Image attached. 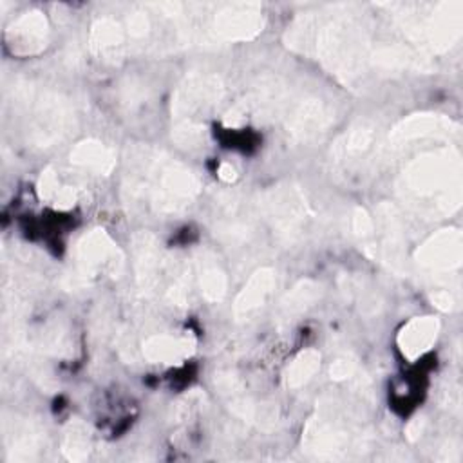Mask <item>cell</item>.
Returning a JSON list of instances; mask_svg holds the SVG:
<instances>
[{
    "label": "cell",
    "instance_id": "1",
    "mask_svg": "<svg viewBox=\"0 0 463 463\" xmlns=\"http://www.w3.org/2000/svg\"><path fill=\"white\" fill-rule=\"evenodd\" d=\"M289 45L313 54L345 83L371 71L420 69V56L409 45L373 42L362 14L347 5L300 16L289 29Z\"/></svg>",
    "mask_w": 463,
    "mask_h": 463
},
{
    "label": "cell",
    "instance_id": "2",
    "mask_svg": "<svg viewBox=\"0 0 463 463\" xmlns=\"http://www.w3.org/2000/svg\"><path fill=\"white\" fill-rule=\"evenodd\" d=\"M123 190L134 208L157 215H175L194 203L201 184L186 165L166 152L136 146L128 152Z\"/></svg>",
    "mask_w": 463,
    "mask_h": 463
},
{
    "label": "cell",
    "instance_id": "3",
    "mask_svg": "<svg viewBox=\"0 0 463 463\" xmlns=\"http://www.w3.org/2000/svg\"><path fill=\"white\" fill-rule=\"evenodd\" d=\"M398 195L427 217H445L461 203V159L450 146L409 159L396 179Z\"/></svg>",
    "mask_w": 463,
    "mask_h": 463
},
{
    "label": "cell",
    "instance_id": "4",
    "mask_svg": "<svg viewBox=\"0 0 463 463\" xmlns=\"http://www.w3.org/2000/svg\"><path fill=\"white\" fill-rule=\"evenodd\" d=\"M13 99L24 114L27 137L36 146L45 148L61 141L74 127V109L56 90L18 85L13 90Z\"/></svg>",
    "mask_w": 463,
    "mask_h": 463
},
{
    "label": "cell",
    "instance_id": "5",
    "mask_svg": "<svg viewBox=\"0 0 463 463\" xmlns=\"http://www.w3.org/2000/svg\"><path fill=\"white\" fill-rule=\"evenodd\" d=\"M302 449L317 459H344L365 449V432L336 403L320 405L307 421Z\"/></svg>",
    "mask_w": 463,
    "mask_h": 463
},
{
    "label": "cell",
    "instance_id": "6",
    "mask_svg": "<svg viewBox=\"0 0 463 463\" xmlns=\"http://www.w3.org/2000/svg\"><path fill=\"white\" fill-rule=\"evenodd\" d=\"M385 137L371 119L354 121L333 145L331 161L349 179H365L385 159Z\"/></svg>",
    "mask_w": 463,
    "mask_h": 463
},
{
    "label": "cell",
    "instance_id": "7",
    "mask_svg": "<svg viewBox=\"0 0 463 463\" xmlns=\"http://www.w3.org/2000/svg\"><path fill=\"white\" fill-rule=\"evenodd\" d=\"M121 268V250L105 230L96 228L76 242L71 269L63 279V286L67 289H80L105 277H116Z\"/></svg>",
    "mask_w": 463,
    "mask_h": 463
},
{
    "label": "cell",
    "instance_id": "8",
    "mask_svg": "<svg viewBox=\"0 0 463 463\" xmlns=\"http://www.w3.org/2000/svg\"><path fill=\"white\" fill-rule=\"evenodd\" d=\"M463 259V239L461 232L441 230L430 235L414 255V260L425 279L429 280V293L434 291H449L458 295V269Z\"/></svg>",
    "mask_w": 463,
    "mask_h": 463
},
{
    "label": "cell",
    "instance_id": "9",
    "mask_svg": "<svg viewBox=\"0 0 463 463\" xmlns=\"http://www.w3.org/2000/svg\"><path fill=\"white\" fill-rule=\"evenodd\" d=\"M262 215L284 242H295L302 237L311 217L304 192L293 184L269 188L260 203Z\"/></svg>",
    "mask_w": 463,
    "mask_h": 463
},
{
    "label": "cell",
    "instance_id": "10",
    "mask_svg": "<svg viewBox=\"0 0 463 463\" xmlns=\"http://www.w3.org/2000/svg\"><path fill=\"white\" fill-rule=\"evenodd\" d=\"M222 94L224 85L217 74H188L172 98V116H175L177 125H203L199 116L204 118L215 109Z\"/></svg>",
    "mask_w": 463,
    "mask_h": 463
},
{
    "label": "cell",
    "instance_id": "11",
    "mask_svg": "<svg viewBox=\"0 0 463 463\" xmlns=\"http://www.w3.org/2000/svg\"><path fill=\"white\" fill-rule=\"evenodd\" d=\"M280 119L288 134L297 141H311L324 134L335 119L331 105L317 96L291 92Z\"/></svg>",
    "mask_w": 463,
    "mask_h": 463
},
{
    "label": "cell",
    "instance_id": "12",
    "mask_svg": "<svg viewBox=\"0 0 463 463\" xmlns=\"http://www.w3.org/2000/svg\"><path fill=\"white\" fill-rule=\"evenodd\" d=\"M134 268L139 289L152 297L159 293L163 295L172 275L174 262L163 255L156 237L143 232L134 237Z\"/></svg>",
    "mask_w": 463,
    "mask_h": 463
},
{
    "label": "cell",
    "instance_id": "13",
    "mask_svg": "<svg viewBox=\"0 0 463 463\" xmlns=\"http://www.w3.org/2000/svg\"><path fill=\"white\" fill-rule=\"evenodd\" d=\"M458 132V127L447 118L439 114H414L400 123H396L389 136L385 137V156L391 157L411 146L416 141L450 137V134Z\"/></svg>",
    "mask_w": 463,
    "mask_h": 463
},
{
    "label": "cell",
    "instance_id": "14",
    "mask_svg": "<svg viewBox=\"0 0 463 463\" xmlns=\"http://www.w3.org/2000/svg\"><path fill=\"white\" fill-rule=\"evenodd\" d=\"M376 255L394 273L407 269L405 251V230L403 221L396 206L383 203L376 210Z\"/></svg>",
    "mask_w": 463,
    "mask_h": 463
},
{
    "label": "cell",
    "instance_id": "15",
    "mask_svg": "<svg viewBox=\"0 0 463 463\" xmlns=\"http://www.w3.org/2000/svg\"><path fill=\"white\" fill-rule=\"evenodd\" d=\"M215 383L221 389L232 414L259 429H273L277 425V412L266 403L251 398L233 374H219Z\"/></svg>",
    "mask_w": 463,
    "mask_h": 463
},
{
    "label": "cell",
    "instance_id": "16",
    "mask_svg": "<svg viewBox=\"0 0 463 463\" xmlns=\"http://www.w3.org/2000/svg\"><path fill=\"white\" fill-rule=\"evenodd\" d=\"M5 42L13 54L33 56L49 42V24L43 13L29 11L20 14L5 31Z\"/></svg>",
    "mask_w": 463,
    "mask_h": 463
},
{
    "label": "cell",
    "instance_id": "17",
    "mask_svg": "<svg viewBox=\"0 0 463 463\" xmlns=\"http://www.w3.org/2000/svg\"><path fill=\"white\" fill-rule=\"evenodd\" d=\"M275 286H277V273L271 268L257 269L235 297V302H233L235 320L244 322L250 317H253L268 302Z\"/></svg>",
    "mask_w": 463,
    "mask_h": 463
},
{
    "label": "cell",
    "instance_id": "18",
    "mask_svg": "<svg viewBox=\"0 0 463 463\" xmlns=\"http://www.w3.org/2000/svg\"><path fill=\"white\" fill-rule=\"evenodd\" d=\"M195 351V340L186 333H156L143 340L141 354L152 364H179Z\"/></svg>",
    "mask_w": 463,
    "mask_h": 463
},
{
    "label": "cell",
    "instance_id": "19",
    "mask_svg": "<svg viewBox=\"0 0 463 463\" xmlns=\"http://www.w3.org/2000/svg\"><path fill=\"white\" fill-rule=\"evenodd\" d=\"M439 333V322L434 317H416L411 318L398 333L396 342L400 347V353L409 362L418 360L423 356L432 344L436 342Z\"/></svg>",
    "mask_w": 463,
    "mask_h": 463
},
{
    "label": "cell",
    "instance_id": "20",
    "mask_svg": "<svg viewBox=\"0 0 463 463\" xmlns=\"http://www.w3.org/2000/svg\"><path fill=\"white\" fill-rule=\"evenodd\" d=\"M38 194L47 204L69 210L80 203L83 190L71 175H65L56 168H45L38 179Z\"/></svg>",
    "mask_w": 463,
    "mask_h": 463
},
{
    "label": "cell",
    "instance_id": "21",
    "mask_svg": "<svg viewBox=\"0 0 463 463\" xmlns=\"http://www.w3.org/2000/svg\"><path fill=\"white\" fill-rule=\"evenodd\" d=\"M89 47L103 60H119L127 54L125 38L118 16H101L90 25Z\"/></svg>",
    "mask_w": 463,
    "mask_h": 463
},
{
    "label": "cell",
    "instance_id": "22",
    "mask_svg": "<svg viewBox=\"0 0 463 463\" xmlns=\"http://www.w3.org/2000/svg\"><path fill=\"white\" fill-rule=\"evenodd\" d=\"M116 152L98 139L80 141L71 152V163L85 172L107 175L116 166Z\"/></svg>",
    "mask_w": 463,
    "mask_h": 463
},
{
    "label": "cell",
    "instance_id": "23",
    "mask_svg": "<svg viewBox=\"0 0 463 463\" xmlns=\"http://www.w3.org/2000/svg\"><path fill=\"white\" fill-rule=\"evenodd\" d=\"M195 273H197V282L201 288V295L208 302H221L226 297L228 289V279L215 259L213 253L210 251H201L195 259Z\"/></svg>",
    "mask_w": 463,
    "mask_h": 463
},
{
    "label": "cell",
    "instance_id": "24",
    "mask_svg": "<svg viewBox=\"0 0 463 463\" xmlns=\"http://www.w3.org/2000/svg\"><path fill=\"white\" fill-rule=\"evenodd\" d=\"M320 297V286L309 279L297 282L279 302V318L291 320L293 317L304 313Z\"/></svg>",
    "mask_w": 463,
    "mask_h": 463
},
{
    "label": "cell",
    "instance_id": "25",
    "mask_svg": "<svg viewBox=\"0 0 463 463\" xmlns=\"http://www.w3.org/2000/svg\"><path fill=\"white\" fill-rule=\"evenodd\" d=\"M7 449L13 452V459H29L42 447V430L29 421H20L13 425V432L5 434Z\"/></svg>",
    "mask_w": 463,
    "mask_h": 463
},
{
    "label": "cell",
    "instance_id": "26",
    "mask_svg": "<svg viewBox=\"0 0 463 463\" xmlns=\"http://www.w3.org/2000/svg\"><path fill=\"white\" fill-rule=\"evenodd\" d=\"M92 449H94V439H92L90 429L80 420L71 421L65 427L63 438H61V450L65 458L71 461H85L90 456Z\"/></svg>",
    "mask_w": 463,
    "mask_h": 463
},
{
    "label": "cell",
    "instance_id": "27",
    "mask_svg": "<svg viewBox=\"0 0 463 463\" xmlns=\"http://www.w3.org/2000/svg\"><path fill=\"white\" fill-rule=\"evenodd\" d=\"M320 369V353L317 349L300 351L291 364L286 367L284 382L289 389H298L306 385Z\"/></svg>",
    "mask_w": 463,
    "mask_h": 463
},
{
    "label": "cell",
    "instance_id": "28",
    "mask_svg": "<svg viewBox=\"0 0 463 463\" xmlns=\"http://www.w3.org/2000/svg\"><path fill=\"white\" fill-rule=\"evenodd\" d=\"M349 233L362 244L367 255H376V224L374 219L360 206H354L349 212L347 219Z\"/></svg>",
    "mask_w": 463,
    "mask_h": 463
},
{
    "label": "cell",
    "instance_id": "29",
    "mask_svg": "<svg viewBox=\"0 0 463 463\" xmlns=\"http://www.w3.org/2000/svg\"><path fill=\"white\" fill-rule=\"evenodd\" d=\"M329 374L336 382H353L360 389H365V385H367V378H364L360 374L358 360L349 351H344L335 356V360L329 365Z\"/></svg>",
    "mask_w": 463,
    "mask_h": 463
},
{
    "label": "cell",
    "instance_id": "30",
    "mask_svg": "<svg viewBox=\"0 0 463 463\" xmlns=\"http://www.w3.org/2000/svg\"><path fill=\"white\" fill-rule=\"evenodd\" d=\"M123 103L128 107H136L139 103H143L146 99V90L143 89V85L128 81L127 85H123Z\"/></svg>",
    "mask_w": 463,
    "mask_h": 463
},
{
    "label": "cell",
    "instance_id": "31",
    "mask_svg": "<svg viewBox=\"0 0 463 463\" xmlns=\"http://www.w3.org/2000/svg\"><path fill=\"white\" fill-rule=\"evenodd\" d=\"M423 429H425V420H423V418L418 416V418L411 420L409 425H407V436H409V439H418V438L421 436Z\"/></svg>",
    "mask_w": 463,
    "mask_h": 463
},
{
    "label": "cell",
    "instance_id": "32",
    "mask_svg": "<svg viewBox=\"0 0 463 463\" xmlns=\"http://www.w3.org/2000/svg\"><path fill=\"white\" fill-rule=\"evenodd\" d=\"M219 177H221L224 183L235 181V177H237L235 168H233L230 163H222V165L219 166Z\"/></svg>",
    "mask_w": 463,
    "mask_h": 463
}]
</instances>
